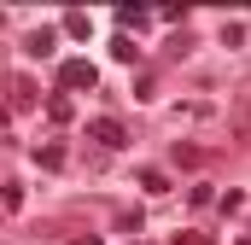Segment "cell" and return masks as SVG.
Instances as JSON below:
<instances>
[{"label": "cell", "instance_id": "277c9868", "mask_svg": "<svg viewBox=\"0 0 251 245\" xmlns=\"http://www.w3.org/2000/svg\"><path fill=\"white\" fill-rule=\"evenodd\" d=\"M53 41H59L53 29H35V35H29V53H35V59H47V53H53Z\"/></svg>", "mask_w": 251, "mask_h": 245}, {"label": "cell", "instance_id": "7a4b0ae2", "mask_svg": "<svg viewBox=\"0 0 251 245\" xmlns=\"http://www.w3.org/2000/svg\"><path fill=\"white\" fill-rule=\"evenodd\" d=\"M59 82H64V88H94V64H76V59H70L59 70Z\"/></svg>", "mask_w": 251, "mask_h": 245}, {"label": "cell", "instance_id": "5b68a950", "mask_svg": "<svg viewBox=\"0 0 251 245\" xmlns=\"http://www.w3.org/2000/svg\"><path fill=\"white\" fill-rule=\"evenodd\" d=\"M176 164H181V170H199V164H204V152H199V146H176Z\"/></svg>", "mask_w": 251, "mask_h": 245}, {"label": "cell", "instance_id": "3957f363", "mask_svg": "<svg viewBox=\"0 0 251 245\" xmlns=\"http://www.w3.org/2000/svg\"><path fill=\"white\" fill-rule=\"evenodd\" d=\"M146 18H152V6H117V24H128V29H146Z\"/></svg>", "mask_w": 251, "mask_h": 245}, {"label": "cell", "instance_id": "52a82bcc", "mask_svg": "<svg viewBox=\"0 0 251 245\" xmlns=\"http://www.w3.org/2000/svg\"><path fill=\"white\" fill-rule=\"evenodd\" d=\"M176 245H210V240H204V234H181Z\"/></svg>", "mask_w": 251, "mask_h": 245}, {"label": "cell", "instance_id": "8992f818", "mask_svg": "<svg viewBox=\"0 0 251 245\" xmlns=\"http://www.w3.org/2000/svg\"><path fill=\"white\" fill-rule=\"evenodd\" d=\"M64 35H76V41H88V18H76V12H64Z\"/></svg>", "mask_w": 251, "mask_h": 245}, {"label": "cell", "instance_id": "6da1fadb", "mask_svg": "<svg viewBox=\"0 0 251 245\" xmlns=\"http://www.w3.org/2000/svg\"><path fill=\"white\" fill-rule=\"evenodd\" d=\"M88 134H94L100 146H128V128H123V122H111V117H100L94 128H88Z\"/></svg>", "mask_w": 251, "mask_h": 245}]
</instances>
